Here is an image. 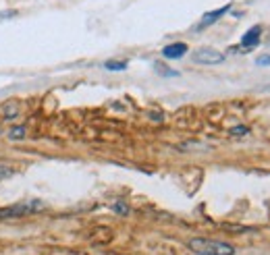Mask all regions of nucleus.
I'll list each match as a JSON object with an SVG mask.
<instances>
[{
  "instance_id": "f257e3e1",
  "label": "nucleus",
  "mask_w": 270,
  "mask_h": 255,
  "mask_svg": "<svg viewBox=\"0 0 270 255\" xmlns=\"http://www.w3.org/2000/svg\"><path fill=\"white\" fill-rule=\"evenodd\" d=\"M187 247L198 255H233L235 253L233 245L225 241H214V239H191Z\"/></svg>"
},
{
  "instance_id": "f03ea898",
  "label": "nucleus",
  "mask_w": 270,
  "mask_h": 255,
  "mask_svg": "<svg viewBox=\"0 0 270 255\" xmlns=\"http://www.w3.org/2000/svg\"><path fill=\"white\" fill-rule=\"evenodd\" d=\"M193 62H198V65H220V62H225V54L214 48H198L193 52Z\"/></svg>"
},
{
  "instance_id": "7ed1b4c3",
  "label": "nucleus",
  "mask_w": 270,
  "mask_h": 255,
  "mask_svg": "<svg viewBox=\"0 0 270 255\" xmlns=\"http://www.w3.org/2000/svg\"><path fill=\"white\" fill-rule=\"evenodd\" d=\"M260 36H262V27H260V25H254L250 31H246V34H243V38H241V46H243L246 50L256 48V46L260 44Z\"/></svg>"
},
{
  "instance_id": "20e7f679",
  "label": "nucleus",
  "mask_w": 270,
  "mask_h": 255,
  "mask_svg": "<svg viewBox=\"0 0 270 255\" xmlns=\"http://www.w3.org/2000/svg\"><path fill=\"white\" fill-rule=\"evenodd\" d=\"M187 54V44L183 42H177V44H168L162 48V56L168 58V60H177V58H181Z\"/></svg>"
},
{
  "instance_id": "39448f33",
  "label": "nucleus",
  "mask_w": 270,
  "mask_h": 255,
  "mask_svg": "<svg viewBox=\"0 0 270 255\" xmlns=\"http://www.w3.org/2000/svg\"><path fill=\"white\" fill-rule=\"evenodd\" d=\"M19 114H21V108H19L17 100H9L5 104H0V118H3V120H13Z\"/></svg>"
},
{
  "instance_id": "423d86ee",
  "label": "nucleus",
  "mask_w": 270,
  "mask_h": 255,
  "mask_svg": "<svg viewBox=\"0 0 270 255\" xmlns=\"http://www.w3.org/2000/svg\"><path fill=\"white\" fill-rule=\"evenodd\" d=\"M231 9V5H225V7H220V9H216V11H212V13H206L204 17H202V21H200V25H198V29H204V27H208V25H212L214 21H218L227 11Z\"/></svg>"
},
{
  "instance_id": "0eeeda50",
  "label": "nucleus",
  "mask_w": 270,
  "mask_h": 255,
  "mask_svg": "<svg viewBox=\"0 0 270 255\" xmlns=\"http://www.w3.org/2000/svg\"><path fill=\"white\" fill-rule=\"evenodd\" d=\"M25 135H27V126H25V124H15V126H11L9 133H7V137H9L11 141H19V139H23Z\"/></svg>"
},
{
  "instance_id": "6e6552de",
  "label": "nucleus",
  "mask_w": 270,
  "mask_h": 255,
  "mask_svg": "<svg viewBox=\"0 0 270 255\" xmlns=\"http://www.w3.org/2000/svg\"><path fill=\"white\" fill-rule=\"evenodd\" d=\"M108 71H125L127 69V62H121V60H108L104 65Z\"/></svg>"
},
{
  "instance_id": "1a4fd4ad",
  "label": "nucleus",
  "mask_w": 270,
  "mask_h": 255,
  "mask_svg": "<svg viewBox=\"0 0 270 255\" xmlns=\"http://www.w3.org/2000/svg\"><path fill=\"white\" fill-rule=\"evenodd\" d=\"M156 71H158V73H162V75H166V77H175V75H179L177 71H173V69L164 67V65H158V62H156Z\"/></svg>"
},
{
  "instance_id": "9d476101",
  "label": "nucleus",
  "mask_w": 270,
  "mask_h": 255,
  "mask_svg": "<svg viewBox=\"0 0 270 255\" xmlns=\"http://www.w3.org/2000/svg\"><path fill=\"white\" fill-rule=\"evenodd\" d=\"M7 176H11V170L5 168V166H0V178H7Z\"/></svg>"
},
{
  "instance_id": "9b49d317",
  "label": "nucleus",
  "mask_w": 270,
  "mask_h": 255,
  "mask_svg": "<svg viewBox=\"0 0 270 255\" xmlns=\"http://www.w3.org/2000/svg\"><path fill=\"white\" fill-rule=\"evenodd\" d=\"M258 65H266V67H270V56H262V58H258Z\"/></svg>"
},
{
  "instance_id": "f8f14e48",
  "label": "nucleus",
  "mask_w": 270,
  "mask_h": 255,
  "mask_svg": "<svg viewBox=\"0 0 270 255\" xmlns=\"http://www.w3.org/2000/svg\"><path fill=\"white\" fill-rule=\"evenodd\" d=\"M241 133H248L246 126H237V129H233V135H241Z\"/></svg>"
}]
</instances>
